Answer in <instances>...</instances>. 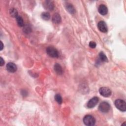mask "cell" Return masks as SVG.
I'll return each mask as SVG.
<instances>
[{"label":"cell","instance_id":"1","mask_svg":"<svg viewBox=\"0 0 126 126\" xmlns=\"http://www.w3.org/2000/svg\"><path fill=\"white\" fill-rule=\"evenodd\" d=\"M83 122L87 126H93L95 125V120L93 116L87 115L83 118Z\"/></svg>","mask_w":126,"mask_h":126},{"label":"cell","instance_id":"2","mask_svg":"<svg viewBox=\"0 0 126 126\" xmlns=\"http://www.w3.org/2000/svg\"><path fill=\"white\" fill-rule=\"evenodd\" d=\"M115 105L116 107L121 111L125 112L126 110V104L124 100L120 99H116L115 101Z\"/></svg>","mask_w":126,"mask_h":126},{"label":"cell","instance_id":"3","mask_svg":"<svg viewBox=\"0 0 126 126\" xmlns=\"http://www.w3.org/2000/svg\"><path fill=\"white\" fill-rule=\"evenodd\" d=\"M46 53L52 58H58L59 57L58 51L52 46H49L47 48Z\"/></svg>","mask_w":126,"mask_h":126},{"label":"cell","instance_id":"4","mask_svg":"<svg viewBox=\"0 0 126 126\" xmlns=\"http://www.w3.org/2000/svg\"><path fill=\"white\" fill-rule=\"evenodd\" d=\"M110 109V105L107 102L103 101L101 102L98 106V110L102 113H106L108 112Z\"/></svg>","mask_w":126,"mask_h":126},{"label":"cell","instance_id":"5","mask_svg":"<svg viewBox=\"0 0 126 126\" xmlns=\"http://www.w3.org/2000/svg\"><path fill=\"white\" fill-rule=\"evenodd\" d=\"M99 94L103 96L107 97L111 95V91L107 87H101L99 90Z\"/></svg>","mask_w":126,"mask_h":126},{"label":"cell","instance_id":"6","mask_svg":"<svg viewBox=\"0 0 126 126\" xmlns=\"http://www.w3.org/2000/svg\"><path fill=\"white\" fill-rule=\"evenodd\" d=\"M99 101V98L96 97H94L92 98H91L87 103V106L89 108H92L94 107L98 102Z\"/></svg>","mask_w":126,"mask_h":126},{"label":"cell","instance_id":"7","mask_svg":"<svg viewBox=\"0 0 126 126\" xmlns=\"http://www.w3.org/2000/svg\"><path fill=\"white\" fill-rule=\"evenodd\" d=\"M97 27L98 30L102 32H107V26L105 22L101 21L98 22L97 24Z\"/></svg>","mask_w":126,"mask_h":126},{"label":"cell","instance_id":"8","mask_svg":"<svg viewBox=\"0 0 126 126\" xmlns=\"http://www.w3.org/2000/svg\"><path fill=\"white\" fill-rule=\"evenodd\" d=\"M6 69L8 72L14 73L17 70V66L14 63L9 62L6 64Z\"/></svg>","mask_w":126,"mask_h":126},{"label":"cell","instance_id":"9","mask_svg":"<svg viewBox=\"0 0 126 126\" xmlns=\"http://www.w3.org/2000/svg\"><path fill=\"white\" fill-rule=\"evenodd\" d=\"M98 12L102 15H105L108 13V9L106 5L100 4L98 7Z\"/></svg>","mask_w":126,"mask_h":126},{"label":"cell","instance_id":"10","mask_svg":"<svg viewBox=\"0 0 126 126\" xmlns=\"http://www.w3.org/2000/svg\"><path fill=\"white\" fill-rule=\"evenodd\" d=\"M52 20L54 23L58 24L61 22L62 18H61V17L60 15V14L56 13H55L53 15L52 18Z\"/></svg>","mask_w":126,"mask_h":126},{"label":"cell","instance_id":"11","mask_svg":"<svg viewBox=\"0 0 126 126\" xmlns=\"http://www.w3.org/2000/svg\"><path fill=\"white\" fill-rule=\"evenodd\" d=\"M65 8L66 9V10L70 14H74L75 13V10L74 9V6L69 3H67L65 4Z\"/></svg>","mask_w":126,"mask_h":126},{"label":"cell","instance_id":"12","mask_svg":"<svg viewBox=\"0 0 126 126\" xmlns=\"http://www.w3.org/2000/svg\"><path fill=\"white\" fill-rule=\"evenodd\" d=\"M54 70L55 71V72L59 75H61L63 73V69L62 67L61 66V65L58 63H56L54 65Z\"/></svg>","mask_w":126,"mask_h":126},{"label":"cell","instance_id":"13","mask_svg":"<svg viewBox=\"0 0 126 126\" xmlns=\"http://www.w3.org/2000/svg\"><path fill=\"white\" fill-rule=\"evenodd\" d=\"M44 6L46 9L49 10H52L54 8V4L52 1H46Z\"/></svg>","mask_w":126,"mask_h":126},{"label":"cell","instance_id":"14","mask_svg":"<svg viewBox=\"0 0 126 126\" xmlns=\"http://www.w3.org/2000/svg\"><path fill=\"white\" fill-rule=\"evenodd\" d=\"M41 17L42 19L44 20H48L50 18V14L48 12H44L41 13Z\"/></svg>","mask_w":126,"mask_h":126},{"label":"cell","instance_id":"15","mask_svg":"<svg viewBox=\"0 0 126 126\" xmlns=\"http://www.w3.org/2000/svg\"><path fill=\"white\" fill-rule=\"evenodd\" d=\"M16 21H17V23L18 24V25L19 27H23L24 26V22H23V18L20 16H18L16 18Z\"/></svg>","mask_w":126,"mask_h":126},{"label":"cell","instance_id":"16","mask_svg":"<svg viewBox=\"0 0 126 126\" xmlns=\"http://www.w3.org/2000/svg\"><path fill=\"white\" fill-rule=\"evenodd\" d=\"M99 57L100 60L104 62H108V59L106 55L102 52L99 53Z\"/></svg>","mask_w":126,"mask_h":126},{"label":"cell","instance_id":"17","mask_svg":"<svg viewBox=\"0 0 126 126\" xmlns=\"http://www.w3.org/2000/svg\"><path fill=\"white\" fill-rule=\"evenodd\" d=\"M10 14L12 17H15V18H16L18 16L17 10L16 9H15L14 8H12L10 9Z\"/></svg>","mask_w":126,"mask_h":126},{"label":"cell","instance_id":"18","mask_svg":"<svg viewBox=\"0 0 126 126\" xmlns=\"http://www.w3.org/2000/svg\"><path fill=\"white\" fill-rule=\"evenodd\" d=\"M55 99L56 100V101L58 102V104H62V102H63V99H62V96L60 94H56L55 95Z\"/></svg>","mask_w":126,"mask_h":126},{"label":"cell","instance_id":"19","mask_svg":"<svg viewBox=\"0 0 126 126\" xmlns=\"http://www.w3.org/2000/svg\"><path fill=\"white\" fill-rule=\"evenodd\" d=\"M89 45V47H91V48H95L96 44L95 42L91 41V42H90Z\"/></svg>","mask_w":126,"mask_h":126},{"label":"cell","instance_id":"20","mask_svg":"<svg viewBox=\"0 0 126 126\" xmlns=\"http://www.w3.org/2000/svg\"><path fill=\"white\" fill-rule=\"evenodd\" d=\"M4 64V61L2 58V57H0V65L1 66Z\"/></svg>","mask_w":126,"mask_h":126},{"label":"cell","instance_id":"21","mask_svg":"<svg viewBox=\"0 0 126 126\" xmlns=\"http://www.w3.org/2000/svg\"><path fill=\"white\" fill-rule=\"evenodd\" d=\"M3 48V45L2 41H0V50L1 51Z\"/></svg>","mask_w":126,"mask_h":126}]
</instances>
